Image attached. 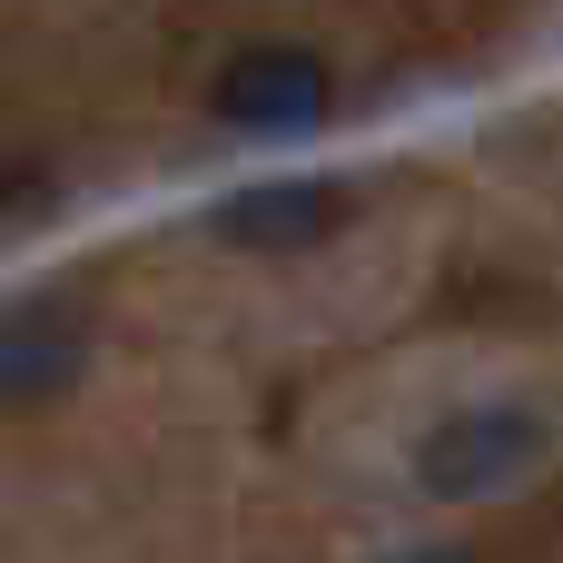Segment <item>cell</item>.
Here are the masks:
<instances>
[{
	"label": "cell",
	"mask_w": 563,
	"mask_h": 563,
	"mask_svg": "<svg viewBox=\"0 0 563 563\" xmlns=\"http://www.w3.org/2000/svg\"><path fill=\"white\" fill-rule=\"evenodd\" d=\"M208 109H218L238 139H317V129L336 119V69H327V49H307V40H247V49L218 69Z\"/></svg>",
	"instance_id": "obj_1"
},
{
	"label": "cell",
	"mask_w": 563,
	"mask_h": 563,
	"mask_svg": "<svg viewBox=\"0 0 563 563\" xmlns=\"http://www.w3.org/2000/svg\"><path fill=\"white\" fill-rule=\"evenodd\" d=\"M544 465V416L525 406H465L445 416L426 445H416V485L445 495V505H475V495H505Z\"/></svg>",
	"instance_id": "obj_2"
},
{
	"label": "cell",
	"mask_w": 563,
	"mask_h": 563,
	"mask_svg": "<svg viewBox=\"0 0 563 563\" xmlns=\"http://www.w3.org/2000/svg\"><path fill=\"white\" fill-rule=\"evenodd\" d=\"M89 376V317L69 297H0V406H59Z\"/></svg>",
	"instance_id": "obj_3"
},
{
	"label": "cell",
	"mask_w": 563,
	"mask_h": 563,
	"mask_svg": "<svg viewBox=\"0 0 563 563\" xmlns=\"http://www.w3.org/2000/svg\"><path fill=\"white\" fill-rule=\"evenodd\" d=\"M346 208H356V188H346V178H257V188H238V198H218V208H208V238H218V247L287 257V247L336 238V228H346Z\"/></svg>",
	"instance_id": "obj_4"
},
{
	"label": "cell",
	"mask_w": 563,
	"mask_h": 563,
	"mask_svg": "<svg viewBox=\"0 0 563 563\" xmlns=\"http://www.w3.org/2000/svg\"><path fill=\"white\" fill-rule=\"evenodd\" d=\"M40 208H49V168H30L20 148H0V228L40 218Z\"/></svg>",
	"instance_id": "obj_5"
},
{
	"label": "cell",
	"mask_w": 563,
	"mask_h": 563,
	"mask_svg": "<svg viewBox=\"0 0 563 563\" xmlns=\"http://www.w3.org/2000/svg\"><path fill=\"white\" fill-rule=\"evenodd\" d=\"M396 563H475L465 544H426V554H396Z\"/></svg>",
	"instance_id": "obj_6"
}]
</instances>
